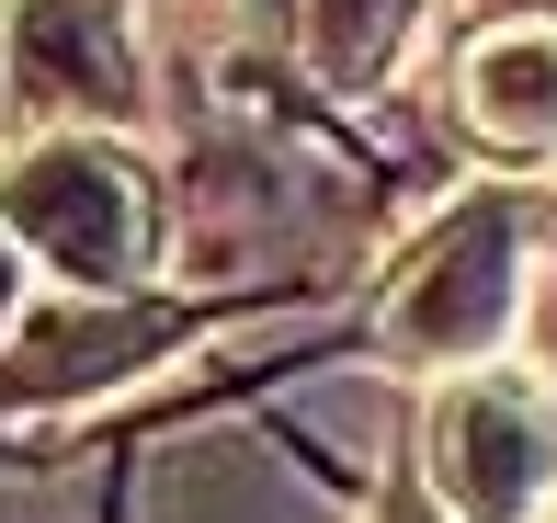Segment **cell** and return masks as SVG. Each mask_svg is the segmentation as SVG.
I'll return each instance as SVG.
<instances>
[{"label":"cell","mask_w":557,"mask_h":523,"mask_svg":"<svg viewBox=\"0 0 557 523\" xmlns=\"http://www.w3.org/2000/svg\"><path fill=\"white\" fill-rule=\"evenodd\" d=\"M535 239H546V206L512 194V183L444 206L433 228H421V251L398 262V285H387L375 364H398V376H467V364H490L500 341H512V319H523Z\"/></svg>","instance_id":"1"},{"label":"cell","mask_w":557,"mask_h":523,"mask_svg":"<svg viewBox=\"0 0 557 523\" xmlns=\"http://www.w3.org/2000/svg\"><path fill=\"white\" fill-rule=\"evenodd\" d=\"M0 228L23 239V262L69 273L81 296L137 285L148 251H160V206H148V171L137 148L103 126H58V137H23L12 171H0Z\"/></svg>","instance_id":"2"},{"label":"cell","mask_w":557,"mask_h":523,"mask_svg":"<svg viewBox=\"0 0 557 523\" xmlns=\"http://www.w3.org/2000/svg\"><path fill=\"white\" fill-rule=\"evenodd\" d=\"M421 478L444 523H546L557 489V398L523 364H467L433 387L421 421Z\"/></svg>","instance_id":"3"},{"label":"cell","mask_w":557,"mask_h":523,"mask_svg":"<svg viewBox=\"0 0 557 523\" xmlns=\"http://www.w3.org/2000/svg\"><path fill=\"white\" fill-rule=\"evenodd\" d=\"M148 103L137 35L114 0H0V126H125Z\"/></svg>","instance_id":"4"},{"label":"cell","mask_w":557,"mask_h":523,"mask_svg":"<svg viewBox=\"0 0 557 523\" xmlns=\"http://www.w3.org/2000/svg\"><path fill=\"white\" fill-rule=\"evenodd\" d=\"M455 126L490 160H546L557 148V23L546 12H512L490 35H467V58H455Z\"/></svg>","instance_id":"5"},{"label":"cell","mask_w":557,"mask_h":523,"mask_svg":"<svg viewBox=\"0 0 557 523\" xmlns=\"http://www.w3.org/2000/svg\"><path fill=\"white\" fill-rule=\"evenodd\" d=\"M410 23H421V0H296V46L331 91H375L410 46Z\"/></svg>","instance_id":"6"},{"label":"cell","mask_w":557,"mask_h":523,"mask_svg":"<svg viewBox=\"0 0 557 523\" xmlns=\"http://www.w3.org/2000/svg\"><path fill=\"white\" fill-rule=\"evenodd\" d=\"M23 273H35V262H23V239L0 228V331H12V319H23Z\"/></svg>","instance_id":"7"},{"label":"cell","mask_w":557,"mask_h":523,"mask_svg":"<svg viewBox=\"0 0 557 523\" xmlns=\"http://www.w3.org/2000/svg\"><path fill=\"white\" fill-rule=\"evenodd\" d=\"M546 523H557V489H546Z\"/></svg>","instance_id":"8"}]
</instances>
